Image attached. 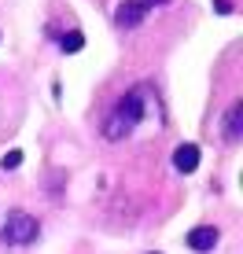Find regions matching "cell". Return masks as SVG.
<instances>
[{
    "mask_svg": "<svg viewBox=\"0 0 243 254\" xmlns=\"http://www.w3.org/2000/svg\"><path fill=\"white\" fill-rule=\"evenodd\" d=\"M147 107H151V85H136V89H129L115 107H111L107 122H103V136H107V140H125L136 126H140V118L147 115Z\"/></svg>",
    "mask_w": 243,
    "mask_h": 254,
    "instance_id": "1",
    "label": "cell"
},
{
    "mask_svg": "<svg viewBox=\"0 0 243 254\" xmlns=\"http://www.w3.org/2000/svg\"><path fill=\"white\" fill-rule=\"evenodd\" d=\"M0 240L4 243H33L37 240V221L30 214H22V210H11L4 217V225H0Z\"/></svg>",
    "mask_w": 243,
    "mask_h": 254,
    "instance_id": "2",
    "label": "cell"
},
{
    "mask_svg": "<svg viewBox=\"0 0 243 254\" xmlns=\"http://www.w3.org/2000/svg\"><path fill=\"white\" fill-rule=\"evenodd\" d=\"M155 4H162V0H125V4L115 11V26H118V30H136Z\"/></svg>",
    "mask_w": 243,
    "mask_h": 254,
    "instance_id": "3",
    "label": "cell"
},
{
    "mask_svg": "<svg viewBox=\"0 0 243 254\" xmlns=\"http://www.w3.org/2000/svg\"><path fill=\"white\" fill-rule=\"evenodd\" d=\"M184 240H188V247H192V251H214V247H218V240H221V232L214 229V225H199V229H192Z\"/></svg>",
    "mask_w": 243,
    "mask_h": 254,
    "instance_id": "4",
    "label": "cell"
},
{
    "mask_svg": "<svg viewBox=\"0 0 243 254\" xmlns=\"http://www.w3.org/2000/svg\"><path fill=\"white\" fill-rule=\"evenodd\" d=\"M195 166H199V147H195V144H181L177 151H173V170L192 173Z\"/></svg>",
    "mask_w": 243,
    "mask_h": 254,
    "instance_id": "5",
    "label": "cell"
},
{
    "mask_svg": "<svg viewBox=\"0 0 243 254\" xmlns=\"http://www.w3.org/2000/svg\"><path fill=\"white\" fill-rule=\"evenodd\" d=\"M243 136V103L236 100L229 111V140H240Z\"/></svg>",
    "mask_w": 243,
    "mask_h": 254,
    "instance_id": "6",
    "label": "cell"
},
{
    "mask_svg": "<svg viewBox=\"0 0 243 254\" xmlns=\"http://www.w3.org/2000/svg\"><path fill=\"white\" fill-rule=\"evenodd\" d=\"M59 45H63V52H81V45H85V37H81V33H66V37L59 41Z\"/></svg>",
    "mask_w": 243,
    "mask_h": 254,
    "instance_id": "7",
    "label": "cell"
},
{
    "mask_svg": "<svg viewBox=\"0 0 243 254\" xmlns=\"http://www.w3.org/2000/svg\"><path fill=\"white\" fill-rule=\"evenodd\" d=\"M19 162H22V151H7L4 159H0V170H15Z\"/></svg>",
    "mask_w": 243,
    "mask_h": 254,
    "instance_id": "8",
    "label": "cell"
},
{
    "mask_svg": "<svg viewBox=\"0 0 243 254\" xmlns=\"http://www.w3.org/2000/svg\"><path fill=\"white\" fill-rule=\"evenodd\" d=\"M214 11H221V15H229V11H232V4H229V0H214Z\"/></svg>",
    "mask_w": 243,
    "mask_h": 254,
    "instance_id": "9",
    "label": "cell"
}]
</instances>
